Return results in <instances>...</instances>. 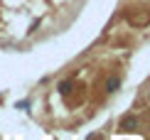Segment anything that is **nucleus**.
Instances as JSON below:
<instances>
[{"label":"nucleus","mask_w":150,"mask_h":140,"mask_svg":"<svg viewBox=\"0 0 150 140\" xmlns=\"http://www.w3.org/2000/svg\"><path fill=\"white\" fill-rule=\"evenodd\" d=\"M116 88H118V79H111L108 81V91H116Z\"/></svg>","instance_id":"nucleus-2"},{"label":"nucleus","mask_w":150,"mask_h":140,"mask_svg":"<svg viewBox=\"0 0 150 140\" xmlns=\"http://www.w3.org/2000/svg\"><path fill=\"white\" fill-rule=\"evenodd\" d=\"M59 91H62V93H67V91H69V84H67V81H64V84H59Z\"/></svg>","instance_id":"nucleus-3"},{"label":"nucleus","mask_w":150,"mask_h":140,"mask_svg":"<svg viewBox=\"0 0 150 140\" xmlns=\"http://www.w3.org/2000/svg\"><path fill=\"white\" fill-rule=\"evenodd\" d=\"M130 125L135 128V118H126V120H123V128H126V130H130Z\"/></svg>","instance_id":"nucleus-1"}]
</instances>
